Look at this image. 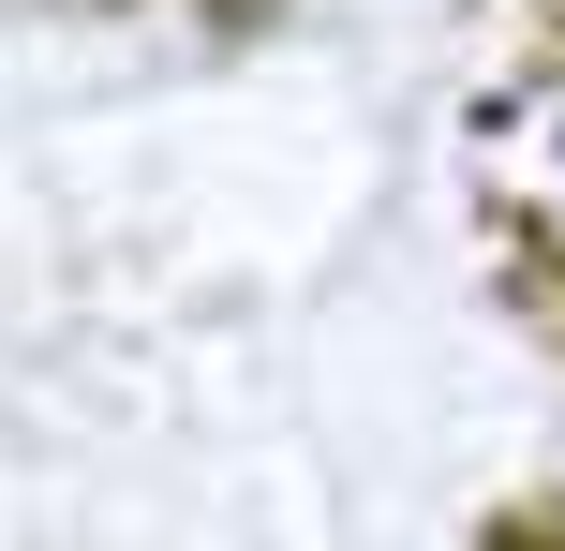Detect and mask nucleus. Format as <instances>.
<instances>
[{"label":"nucleus","mask_w":565,"mask_h":551,"mask_svg":"<svg viewBox=\"0 0 565 551\" xmlns=\"http://www.w3.org/2000/svg\"><path fill=\"white\" fill-rule=\"evenodd\" d=\"M551 179H565V119H551Z\"/></svg>","instance_id":"f257e3e1"}]
</instances>
